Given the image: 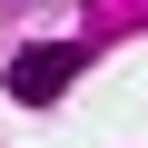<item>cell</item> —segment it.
I'll use <instances>...</instances> for the list:
<instances>
[{
  "instance_id": "cell-1",
  "label": "cell",
  "mask_w": 148,
  "mask_h": 148,
  "mask_svg": "<svg viewBox=\"0 0 148 148\" xmlns=\"http://www.w3.org/2000/svg\"><path fill=\"white\" fill-rule=\"evenodd\" d=\"M89 49H99V40H40V49H20V59H10V99H20V109H49V99L89 69Z\"/></svg>"
}]
</instances>
